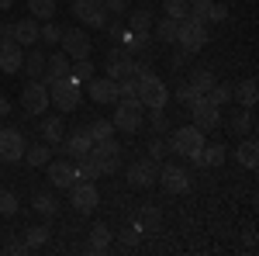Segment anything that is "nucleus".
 <instances>
[{
    "label": "nucleus",
    "mask_w": 259,
    "mask_h": 256,
    "mask_svg": "<svg viewBox=\"0 0 259 256\" xmlns=\"http://www.w3.org/2000/svg\"><path fill=\"white\" fill-rule=\"evenodd\" d=\"M159 184L166 194H183L187 187H190V173L183 170V166H159Z\"/></svg>",
    "instance_id": "nucleus-15"
},
{
    "label": "nucleus",
    "mask_w": 259,
    "mask_h": 256,
    "mask_svg": "<svg viewBox=\"0 0 259 256\" xmlns=\"http://www.w3.org/2000/svg\"><path fill=\"white\" fill-rule=\"evenodd\" d=\"M24 135L18 128H0V163H18L24 156Z\"/></svg>",
    "instance_id": "nucleus-12"
},
{
    "label": "nucleus",
    "mask_w": 259,
    "mask_h": 256,
    "mask_svg": "<svg viewBox=\"0 0 259 256\" xmlns=\"http://www.w3.org/2000/svg\"><path fill=\"white\" fill-rule=\"evenodd\" d=\"M221 125H225V128H228V132H232L235 138H239V135H249V132L256 128V111H252V107H245V111H235L232 118L221 121Z\"/></svg>",
    "instance_id": "nucleus-19"
},
{
    "label": "nucleus",
    "mask_w": 259,
    "mask_h": 256,
    "mask_svg": "<svg viewBox=\"0 0 259 256\" xmlns=\"http://www.w3.org/2000/svg\"><path fill=\"white\" fill-rule=\"evenodd\" d=\"M166 128H169L166 115H162V111H152V135H156V132H166Z\"/></svg>",
    "instance_id": "nucleus-47"
},
{
    "label": "nucleus",
    "mask_w": 259,
    "mask_h": 256,
    "mask_svg": "<svg viewBox=\"0 0 259 256\" xmlns=\"http://www.w3.org/2000/svg\"><path fill=\"white\" fill-rule=\"evenodd\" d=\"M200 145H204V132H200L197 125H180L177 132H173V138H169V153H180L190 163H197Z\"/></svg>",
    "instance_id": "nucleus-2"
},
{
    "label": "nucleus",
    "mask_w": 259,
    "mask_h": 256,
    "mask_svg": "<svg viewBox=\"0 0 259 256\" xmlns=\"http://www.w3.org/2000/svg\"><path fill=\"white\" fill-rule=\"evenodd\" d=\"M190 118H194V125L207 135V132H214V128L221 125V107H214L207 97H200V100L190 104Z\"/></svg>",
    "instance_id": "nucleus-6"
},
{
    "label": "nucleus",
    "mask_w": 259,
    "mask_h": 256,
    "mask_svg": "<svg viewBox=\"0 0 259 256\" xmlns=\"http://www.w3.org/2000/svg\"><path fill=\"white\" fill-rule=\"evenodd\" d=\"M90 77H94V62H90V59H73V62H69V80H73V83H80V87H83Z\"/></svg>",
    "instance_id": "nucleus-32"
},
{
    "label": "nucleus",
    "mask_w": 259,
    "mask_h": 256,
    "mask_svg": "<svg viewBox=\"0 0 259 256\" xmlns=\"http://www.w3.org/2000/svg\"><path fill=\"white\" fill-rule=\"evenodd\" d=\"M87 94H90V100L94 104H100V107H107V104H118V80H111V77H104V80H97V77H90L87 83Z\"/></svg>",
    "instance_id": "nucleus-9"
},
{
    "label": "nucleus",
    "mask_w": 259,
    "mask_h": 256,
    "mask_svg": "<svg viewBox=\"0 0 259 256\" xmlns=\"http://www.w3.org/2000/svg\"><path fill=\"white\" fill-rule=\"evenodd\" d=\"M49 156H52L49 142H38V145H24V156H21V159H28V166H45Z\"/></svg>",
    "instance_id": "nucleus-29"
},
{
    "label": "nucleus",
    "mask_w": 259,
    "mask_h": 256,
    "mask_svg": "<svg viewBox=\"0 0 259 256\" xmlns=\"http://www.w3.org/2000/svg\"><path fill=\"white\" fill-rule=\"evenodd\" d=\"M204 97L211 100L214 107H225V104H232V87H228V83H214V87H211Z\"/></svg>",
    "instance_id": "nucleus-35"
},
{
    "label": "nucleus",
    "mask_w": 259,
    "mask_h": 256,
    "mask_svg": "<svg viewBox=\"0 0 259 256\" xmlns=\"http://www.w3.org/2000/svg\"><path fill=\"white\" fill-rule=\"evenodd\" d=\"M228 159V145H221V142H204L200 145V156H197V166H221Z\"/></svg>",
    "instance_id": "nucleus-23"
},
{
    "label": "nucleus",
    "mask_w": 259,
    "mask_h": 256,
    "mask_svg": "<svg viewBox=\"0 0 259 256\" xmlns=\"http://www.w3.org/2000/svg\"><path fill=\"white\" fill-rule=\"evenodd\" d=\"M73 18L90 24V28H104L107 24V11L104 0H73Z\"/></svg>",
    "instance_id": "nucleus-8"
},
{
    "label": "nucleus",
    "mask_w": 259,
    "mask_h": 256,
    "mask_svg": "<svg viewBox=\"0 0 259 256\" xmlns=\"http://www.w3.org/2000/svg\"><path fill=\"white\" fill-rule=\"evenodd\" d=\"M187 83H190V87L197 90L200 97H204V94H207V90H211V87H214L218 80H214V73H211V69H204V66H197V69H190V80H187Z\"/></svg>",
    "instance_id": "nucleus-27"
},
{
    "label": "nucleus",
    "mask_w": 259,
    "mask_h": 256,
    "mask_svg": "<svg viewBox=\"0 0 259 256\" xmlns=\"http://www.w3.org/2000/svg\"><path fill=\"white\" fill-rule=\"evenodd\" d=\"M149 28H152V11H149V7H135V11L128 14V31L145 35Z\"/></svg>",
    "instance_id": "nucleus-26"
},
{
    "label": "nucleus",
    "mask_w": 259,
    "mask_h": 256,
    "mask_svg": "<svg viewBox=\"0 0 259 256\" xmlns=\"http://www.w3.org/2000/svg\"><path fill=\"white\" fill-rule=\"evenodd\" d=\"M142 107L139 97H128V100H118V111H114V118H111V125H114V132H128V135H135L142 128Z\"/></svg>",
    "instance_id": "nucleus-4"
},
{
    "label": "nucleus",
    "mask_w": 259,
    "mask_h": 256,
    "mask_svg": "<svg viewBox=\"0 0 259 256\" xmlns=\"http://www.w3.org/2000/svg\"><path fill=\"white\" fill-rule=\"evenodd\" d=\"M187 62H190V52H183V49H180L177 56H173V66H177V69H183Z\"/></svg>",
    "instance_id": "nucleus-50"
},
{
    "label": "nucleus",
    "mask_w": 259,
    "mask_h": 256,
    "mask_svg": "<svg viewBox=\"0 0 259 256\" xmlns=\"http://www.w3.org/2000/svg\"><path fill=\"white\" fill-rule=\"evenodd\" d=\"M28 249H31L28 242H14V246H11V253H28Z\"/></svg>",
    "instance_id": "nucleus-52"
},
{
    "label": "nucleus",
    "mask_w": 259,
    "mask_h": 256,
    "mask_svg": "<svg viewBox=\"0 0 259 256\" xmlns=\"http://www.w3.org/2000/svg\"><path fill=\"white\" fill-rule=\"evenodd\" d=\"M69 194H73V208H76L80 215H90L100 204V194H97V187H94V180H76V184L69 187Z\"/></svg>",
    "instance_id": "nucleus-10"
},
{
    "label": "nucleus",
    "mask_w": 259,
    "mask_h": 256,
    "mask_svg": "<svg viewBox=\"0 0 259 256\" xmlns=\"http://www.w3.org/2000/svg\"><path fill=\"white\" fill-rule=\"evenodd\" d=\"M59 145H62V153H66V156L80 159V156H87V153H90L94 138H90V132H87V125H83V128H73V132H66Z\"/></svg>",
    "instance_id": "nucleus-14"
},
{
    "label": "nucleus",
    "mask_w": 259,
    "mask_h": 256,
    "mask_svg": "<svg viewBox=\"0 0 259 256\" xmlns=\"http://www.w3.org/2000/svg\"><path fill=\"white\" fill-rule=\"evenodd\" d=\"M62 135H66V118L62 115H45V121H41V142L59 145Z\"/></svg>",
    "instance_id": "nucleus-21"
},
{
    "label": "nucleus",
    "mask_w": 259,
    "mask_h": 256,
    "mask_svg": "<svg viewBox=\"0 0 259 256\" xmlns=\"http://www.w3.org/2000/svg\"><path fill=\"white\" fill-rule=\"evenodd\" d=\"M225 18H228V7L218 4V0H211V4L204 7V21H225Z\"/></svg>",
    "instance_id": "nucleus-40"
},
{
    "label": "nucleus",
    "mask_w": 259,
    "mask_h": 256,
    "mask_svg": "<svg viewBox=\"0 0 259 256\" xmlns=\"http://www.w3.org/2000/svg\"><path fill=\"white\" fill-rule=\"evenodd\" d=\"M45 59H49V56H45V49H38V45H31V52L24 56V66H21V69H24V73H28L31 80H41Z\"/></svg>",
    "instance_id": "nucleus-25"
},
{
    "label": "nucleus",
    "mask_w": 259,
    "mask_h": 256,
    "mask_svg": "<svg viewBox=\"0 0 259 256\" xmlns=\"http://www.w3.org/2000/svg\"><path fill=\"white\" fill-rule=\"evenodd\" d=\"M142 225H149V229H159V225H162L159 208H152V204H149V208H142ZM142 225H139V229H142Z\"/></svg>",
    "instance_id": "nucleus-41"
},
{
    "label": "nucleus",
    "mask_w": 259,
    "mask_h": 256,
    "mask_svg": "<svg viewBox=\"0 0 259 256\" xmlns=\"http://www.w3.org/2000/svg\"><path fill=\"white\" fill-rule=\"evenodd\" d=\"M87 132H90V138L97 142V138H111L114 135V125H111V121H90Z\"/></svg>",
    "instance_id": "nucleus-39"
},
{
    "label": "nucleus",
    "mask_w": 259,
    "mask_h": 256,
    "mask_svg": "<svg viewBox=\"0 0 259 256\" xmlns=\"http://www.w3.org/2000/svg\"><path fill=\"white\" fill-rule=\"evenodd\" d=\"M173 97H177L180 104H187V107H190L194 100H200V94H197V90H194V87H190V83H183V87H180V90H177V94H173Z\"/></svg>",
    "instance_id": "nucleus-45"
},
{
    "label": "nucleus",
    "mask_w": 259,
    "mask_h": 256,
    "mask_svg": "<svg viewBox=\"0 0 259 256\" xmlns=\"http://www.w3.org/2000/svg\"><path fill=\"white\" fill-rule=\"evenodd\" d=\"M76 163H80V166H76V177H80V180H94V177H104V173H100V163H97L94 156H90V153H87V156H80Z\"/></svg>",
    "instance_id": "nucleus-33"
},
{
    "label": "nucleus",
    "mask_w": 259,
    "mask_h": 256,
    "mask_svg": "<svg viewBox=\"0 0 259 256\" xmlns=\"http://www.w3.org/2000/svg\"><path fill=\"white\" fill-rule=\"evenodd\" d=\"M0 42H14V21H0Z\"/></svg>",
    "instance_id": "nucleus-48"
},
{
    "label": "nucleus",
    "mask_w": 259,
    "mask_h": 256,
    "mask_svg": "<svg viewBox=\"0 0 259 256\" xmlns=\"http://www.w3.org/2000/svg\"><path fill=\"white\" fill-rule=\"evenodd\" d=\"M111 246V229L104 225V222H97L94 229H90V253H104Z\"/></svg>",
    "instance_id": "nucleus-30"
},
{
    "label": "nucleus",
    "mask_w": 259,
    "mask_h": 256,
    "mask_svg": "<svg viewBox=\"0 0 259 256\" xmlns=\"http://www.w3.org/2000/svg\"><path fill=\"white\" fill-rule=\"evenodd\" d=\"M62 39V28L56 24V21H45L38 28V42H45V45H56V42Z\"/></svg>",
    "instance_id": "nucleus-37"
},
{
    "label": "nucleus",
    "mask_w": 259,
    "mask_h": 256,
    "mask_svg": "<svg viewBox=\"0 0 259 256\" xmlns=\"http://www.w3.org/2000/svg\"><path fill=\"white\" fill-rule=\"evenodd\" d=\"M28 14L35 21H52L56 18V0H28Z\"/></svg>",
    "instance_id": "nucleus-31"
},
{
    "label": "nucleus",
    "mask_w": 259,
    "mask_h": 256,
    "mask_svg": "<svg viewBox=\"0 0 259 256\" xmlns=\"http://www.w3.org/2000/svg\"><path fill=\"white\" fill-rule=\"evenodd\" d=\"M21 66H24V52H21V45H18V42H0V73L14 77V73H21Z\"/></svg>",
    "instance_id": "nucleus-16"
},
{
    "label": "nucleus",
    "mask_w": 259,
    "mask_h": 256,
    "mask_svg": "<svg viewBox=\"0 0 259 256\" xmlns=\"http://www.w3.org/2000/svg\"><path fill=\"white\" fill-rule=\"evenodd\" d=\"M177 31H180V21H177V18H162L159 24H156V35H159V42H177Z\"/></svg>",
    "instance_id": "nucleus-36"
},
{
    "label": "nucleus",
    "mask_w": 259,
    "mask_h": 256,
    "mask_svg": "<svg viewBox=\"0 0 259 256\" xmlns=\"http://www.w3.org/2000/svg\"><path fill=\"white\" fill-rule=\"evenodd\" d=\"M62 52L69 56V59H90V39H87V31L80 28H62Z\"/></svg>",
    "instance_id": "nucleus-11"
},
{
    "label": "nucleus",
    "mask_w": 259,
    "mask_h": 256,
    "mask_svg": "<svg viewBox=\"0 0 259 256\" xmlns=\"http://www.w3.org/2000/svg\"><path fill=\"white\" fill-rule=\"evenodd\" d=\"M169 153V145L162 142L159 135H152V142H149V159H156V163H162V156Z\"/></svg>",
    "instance_id": "nucleus-44"
},
{
    "label": "nucleus",
    "mask_w": 259,
    "mask_h": 256,
    "mask_svg": "<svg viewBox=\"0 0 259 256\" xmlns=\"http://www.w3.org/2000/svg\"><path fill=\"white\" fill-rule=\"evenodd\" d=\"M31 208L38 211V215H45V218H52L56 211H59V201L52 194H35V201H31Z\"/></svg>",
    "instance_id": "nucleus-34"
},
{
    "label": "nucleus",
    "mask_w": 259,
    "mask_h": 256,
    "mask_svg": "<svg viewBox=\"0 0 259 256\" xmlns=\"http://www.w3.org/2000/svg\"><path fill=\"white\" fill-rule=\"evenodd\" d=\"M90 156L100 163V173H104V177H111V173L121 170V145L114 142V135L111 138H97V142L90 145Z\"/></svg>",
    "instance_id": "nucleus-5"
},
{
    "label": "nucleus",
    "mask_w": 259,
    "mask_h": 256,
    "mask_svg": "<svg viewBox=\"0 0 259 256\" xmlns=\"http://www.w3.org/2000/svg\"><path fill=\"white\" fill-rule=\"evenodd\" d=\"M38 28H41V24L31 18V14L21 18V21H14V42H18V45H28V49L38 45Z\"/></svg>",
    "instance_id": "nucleus-20"
},
{
    "label": "nucleus",
    "mask_w": 259,
    "mask_h": 256,
    "mask_svg": "<svg viewBox=\"0 0 259 256\" xmlns=\"http://www.w3.org/2000/svg\"><path fill=\"white\" fill-rule=\"evenodd\" d=\"M232 100H239L242 107H256V100H259V83H256V77H249V80H242L239 87H232Z\"/></svg>",
    "instance_id": "nucleus-22"
},
{
    "label": "nucleus",
    "mask_w": 259,
    "mask_h": 256,
    "mask_svg": "<svg viewBox=\"0 0 259 256\" xmlns=\"http://www.w3.org/2000/svg\"><path fill=\"white\" fill-rule=\"evenodd\" d=\"M49 242V225H31L28 229V246H41Z\"/></svg>",
    "instance_id": "nucleus-43"
},
{
    "label": "nucleus",
    "mask_w": 259,
    "mask_h": 256,
    "mask_svg": "<svg viewBox=\"0 0 259 256\" xmlns=\"http://www.w3.org/2000/svg\"><path fill=\"white\" fill-rule=\"evenodd\" d=\"M45 166H49V180H52L56 187H66V191H69V187L80 180L76 177V166H73L69 159H56V163H45Z\"/></svg>",
    "instance_id": "nucleus-18"
},
{
    "label": "nucleus",
    "mask_w": 259,
    "mask_h": 256,
    "mask_svg": "<svg viewBox=\"0 0 259 256\" xmlns=\"http://www.w3.org/2000/svg\"><path fill=\"white\" fill-rule=\"evenodd\" d=\"M139 225H132V229H124V232H121V246H124V249H135V246H139Z\"/></svg>",
    "instance_id": "nucleus-46"
},
{
    "label": "nucleus",
    "mask_w": 259,
    "mask_h": 256,
    "mask_svg": "<svg viewBox=\"0 0 259 256\" xmlns=\"http://www.w3.org/2000/svg\"><path fill=\"white\" fill-rule=\"evenodd\" d=\"M162 11H166V18L183 21V18H187V11H190V4H187V0H162Z\"/></svg>",
    "instance_id": "nucleus-38"
},
{
    "label": "nucleus",
    "mask_w": 259,
    "mask_h": 256,
    "mask_svg": "<svg viewBox=\"0 0 259 256\" xmlns=\"http://www.w3.org/2000/svg\"><path fill=\"white\" fill-rule=\"evenodd\" d=\"M235 159H239L245 170H256V163H259V145H256V138H242L239 145H235Z\"/></svg>",
    "instance_id": "nucleus-24"
},
{
    "label": "nucleus",
    "mask_w": 259,
    "mask_h": 256,
    "mask_svg": "<svg viewBox=\"0 0 259 256\" xmlns=\"http://www.w3.org/2000/svg\"><path fill=\"white\" fill-rule=\"evenodd\" d=\"M14 7V0H0V11H11Z\"/></svg>",
    "instance_id": "nucleus-53"
},
{
    "label": "nucleus",
    "mask_w": 259,
    "mask_h": 256,
    "mask_svg": "<svg viewBox=\"0 0 259 256\" xmlns=\"http://www.w3.org/2000/svg\"><path fill=\"white\" fill-rule=\"evenodd\" d=\"M107 77L111 80L135 77V62H132V56H124V59H107Z\"/></svg>",
    "instance_id": "nucleus-28"
},
{
    "label": "nucleus",
    "mask_w": 259,
    "mask_h": 256,
    "mask_svg": "<svg viewBox=\"0 0 259 256\" xmlns=\"http://www.w3.org/2000/svg\"><path fill=\"white\" fill-rule=\"evenodd\" d=\"M21 107H24L28 115H45V107H49V83L31 80V83L21 90Z\"/></svg>",
    "instance_id": "nucleus-7"
},
{
    "label": "nucleus",
    "mask_w": 259,
    "mask_h": 256,
    "mask_svg": "<svg viewBox=\"0 0 259 256\" xmlns=\"http://www.w3.org/2000/svg\"><path fill=\"white\" fill-rule=\"evenodd\" d=\"M69 56L66 52H52L45 59V69H41V83H56V80H66L69 77Z\"/></svg>",
    "instance_id": "nucleus-17"
},
{
    "label": "nucleus",
    "mask_w": 259,
    "mask_h": 256,
    "mask_svg": "<svg viewBox=\"0 0 259 256\" xmlns=\"http://www.w3.org/2000/svg\"><path fill=\"white\" fill-rule=\"evenodd\" d=\"M83 100V87L80 83H73V80H56V83H49V104H56L62 115L66 111H76Z\"/></svg>",
    "instance_id": "nucleus-3"
},
{
    "label": "nucleus",
    "mask_w": 259,
    "mask_h": 256,
    "mask_svg": "<svg viewBox=\"0 0 259 256\" xmlns=\"http://www.w3.org/2000/svg\"><path fill=\"white\" fill-rule=\"evenodd\" d=\"M11 111H14V104H11V100H7L4 94H0V118H7Z\"/></svg>",
    "instance_id": "nucleus-51"
},
{
    "label": "nucleus",
    "mask_w": 259,
    "mask_h": 256,
    "mask_svg": "<svg viewBox=\"0 0 259 256\" xmlns=\"http://www.w3.org/2000/svg\"><path fill=\"white\" fill-rule=\"evenodd\" d=\"M0 215H18V197L11 191H0Z\"/></svg>",
    "instance_id": "nucleus-42"
},
{
    "label": "nucleus",
    "mask_w": 259,
    "mask_h": 256,
    "mask_svg": "<svg viewBox=\"0 0 259 256\" xmlns=\"http://www.w3.org/2000/svg\"><path fill=\"white\" fill-rule=\"evenodd\" d=\"M124 0H104V11H111V14H124Z\"/></svg>",
    "instance_id": "nucleus-49"
},
{
    "label": "nucleus",
    "mask_w": 259,
    "mask_h": 256,
    "mask_svg": "<svg viewBox=\"0 0 259 256\" xmlns=\"http://www.w3.org/2000/svg\"><path fill=\"white\" fill-rule=\"evenodd\" d=\"M207 39H211V31H207V21L204 18H194V14H187V18L180 21V31H177V45L183 49V52H200L204 45H207Z\"/></svg>",
    "instance_id": "nucleus-1"
},
{
    "label": "nucleus",
    "mask_w": 259,
    "mask_h": 256,
    "mask_svg": "<svg viewBox=\"0 0 259 256\" xmlns=\"http://www.w3.org/2000/svg\"><path fill=\"white\" fill-rule=\"evenodd\" d=\"M159 180V163L156 159H135L128 166V184L132 187H152Z\"/></svg>",
    "instance_id": "nucleus-13"
}]
</instances>
